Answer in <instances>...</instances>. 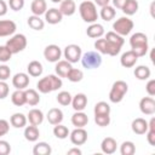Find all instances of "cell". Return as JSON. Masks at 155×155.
<instances>
[{
  "label": "cell",
  "mask_w": 155,
  "mask_h": 155,
  "mask_svg": "<svg viewBox=\"0 0 155 155\" xmlns=\"http://www.w3.org/2000/svg\"><path fill=\"white\" fill-rule=\"evenodd\" d=\"M62 85H63L62 79L58 75L50 74V75L40 79L36 84V87H38L39 92H41V93H50L52 91H56V90L61 88Z\"/></svg>",
  "instance_id": "obj_1"
},
{
  "label": "cell",
  "mask_w": 155,
  "mask_h": 155,
  "mask_svg": "<svg viewBox=\"0 0 155 155\" xmlns=\"http://www.w3.org/2000/svg\"><path fill=\"white\" fill-rule=\"evenodd\" d=\"M131 50L138 56L143 57L148 52V38L144 33H136L130 39Z\"/></svg>",
  "instance_id": "obj_2"
},
{
  "label": "cell",
  "mask_w": 155,
  "mask_h": 155,
  "mask_svg": "<svg viewBox=\"0 0 155 155\" xmlns=\"http://www.w3.org/2000/svg\"><path fill=\"white\" fill-rule=\"evenodd\" d=\"M79 12L84 22L86 23H94L98 19V12L96 4L90 0H84L79 6Z\"/></svg>",
  "instance_id": "obj_3"
},
{
  "label": "cell",
  "mask_w": 155,
  "mask_h": 155,
  "mask_svg": "<svg viewBox=\"0 0 155 155\" xmlns=\"http://www.w3.org/2000/svg\"><path fill=\"white\" fill-rule=\"evenodd\" d=\"M127 91H128V85L125 81H122V80L115 81L113 84V86H111L110 92H109V99H110V102H113V103H120L124 99V97L127 93Z\"/></svg>",
  "instance_id": "obj_4"
},
{
  "label": "cell",
  "mask_w": 155,
  "mask_h": 155,
  "mask_svg": "<svg viewBox=\"0 0 155 155\" xmlns=\"http://www.w3.org/2000/svg\"><path fill=\"white\" fill-rule=\"evenodd\" d=\"M81 63L86 69H97L102 64L101 53L97 51H87L81 56Z\"/></svg>",
  "instance_id": "obj_5"
},
{
  "label": "cell",
  "mask_w": 155,
  "mask_h": 155,
  "mask_svg": "<svg viewBox=\"0 0 155 155\" xmlns=\"http://www.w3.org/2000/svg\"><path fill=\"white\" fill-rule=\"evenodd\" d=\"M6 46L12 52V54L19 53L27 47V38L23 34H15L11 39L7 40Z\"/></svg>",
  "instance_id": "obj_6"
},
{
  "label": "cell",
  "mask_w": 155,
  "mask_h": 155,
  "mask_svg": "<svg viewBox=\"0 0 155 155\" xmlns=\"http://www.w3.org/2000/svg\"><path fill=\"white\" fill-rule=\"evenodd\" d=\"M133 21L130 19L128 17H120L119 19H116L113 24V29L116 34L125 36L128 35L131 33V30L133 29Z\"/></svg>",
  "instance_id": "obj_7"
},
{
  "label": "cell",
  "mask_w": 155,
  "mask_h": 155,
  "mask_svg": "<svg viewBox=\"0 0 155 155\" xmlns=\"http://www.w3.org/2000/svg\"><path fill=\"white\" fill-rule=\"evenodd\" d=\"M64 58L65 61H68L69 63H76L80 61L81 56H82V52H81V47L79 45H75V44H70L68 45L65 48H64Z\"/></svg>",
  "instance_id": "obj_8"
},
{
  "label": "cell",
  "mask_w": 155,
  "mask_h": 155,
  "mask_svg": "<svg viewBox=\"0 0 155 155\" xmlns=\"http://www.w3.org/2000/svg\"><path fill=\"white\" fill-rule=\"evenodd\" d=\"M61 56H62V50L59 48L58 45H48L45 47L44 50V57L47 62H51V63H56L61 59Z\"/></svg>",
  "instance_id": "obj_9"
},
{
  "label": "cell",
  "mask_w": 155,
  "mask_h": 155,
  "mask_svg": "<svg viewBox=\"0 0 155 155\" xmlns=\"http://www.w3.org/2000/svg\"><path fill=\"white\" fill-rule=\"evenodd\" d=\"M69 134H70L69 136L70 137V142L74 145H82L87 140V132H86V130H84V127H76Z\"/></svg>",
  "instance_id": "obj_10"
},
{
  "label": "cell",
  "mask_w": 155,
  "mask_h": 155,
  "mask_svg": "<svg viewBox=\"0 0 155 155\" xmlns=\"http://www.w3.org/2000/svg\"><path fill=\"white\" fill-rule=\"evenodd\" d=\"M17 27L16 23L11 19H1L0 21V38H5V36H10L12 34H15Z\"/></svg>",
  "instance_id": "obj_11"
},
{
  "label": "cell",
  "mask_w": 155,
  "mask_h": 155,
  "mask_svg": "<svg viewBox=\"0 0 155 155\" xmlns=\"http://www.w3.org/2000/svg\"><path fill=\"white\" fill-rule=\"evenodd\" d=\"M12 85L16 90H25L29 85V75L25 73H17L12 78Z\"/></svg>",
  "instance_id": "obj_12"
},
{
  "label": "cell",
  "mask_w": 155,
  "mask_h": 155,
  "mask_svg": "<svg viewBox=\"0 0 155 155\" xmlns=\"http://www.w3.org/2000/svg\"><path fill=\"white\" fill-rule=\"evenodd\" d=\"M139 109L145 115H153L155 113V101L153 97H144L139 102Z\"/></svg>",
  "instance_id": "obj_13"
},
{
  "label": "cell",
  "mask_w": 155,
  "mask_h": 155,
  "mask_svg": "<svg viewBox=\"0 0 155 155\" xmlns=\"http://www.w3.org/2000/svg\"><path fill=\"white\" fill-rule=\"evenodd\" d=\"M138 58L139 57L132 50H130V51H126L125 53H122V56L120 58V63L124 68H132L137 63Z\"/></svg>",
  "instance_id": "obj_14"
},
{
  "label": "cell",
  "mask_w": 155,
  "mask_h": 155,
  "mask_svg": "<svg viewBox=\"0 0 155 155\" xmlns=\"http://www.w3.org/2000/svg\"><path fill=\"white\" fill-rule=\"evenodd\" d=\"M73 109L75 111H82L86 105H87V97L85 93H76L73 98H71V103Z\"/></svg>",
  "instance_id": "obj_15"
},
{
  "label": "cell",
  "mask_w": 155,
  "mask_h": 155,
  "mask_svg": "<svg viewBox=\"0 0 155 155\" xmlns=\"http://www.w3.org/2000/svg\"><path fill=\"white\" fill-rule=\"evenodd\" d=\"M62 18H63V15L61 13V11L58 8L52 7V8L46 10V12H45V21L48 24H57L62 21Z\"/></svg>",
  "instance_id": "obj_16"
},
{
  "label": "cell",
  "mask_w": 155,
  "mask_h": 155,
  "mask_svg": "<svg viewBox=\"0 0 155 155\" xmlns=\"http://www.w3.org/2000/svg\"><path fill=\"white\" fill-rule=\"evenodd\" d=\"M131 127L136 134H145V132L148 131V121L143 117H137L132 121Z\"/></svg>",
  "instance_id": "obj_17"
},
{
  "label": "cell",
  "mask_w": 155,
  "mask_h": 155,
  "mask_svg": "<svg viewBox=\"0 0 155 155\" xmlns=\"http://www.w3.org/2000/svg\"><path fill=\"white\" fill-rule=\"evenodd\" d=\"M46 117H47V121L51 125H58L63 121V111L58 108H51L47 111Z\"/></svg>",
  "instance_id": "obj_18"
},
{
  "label": "cell",
  "mask_w": 155,
  "mask_h": 155,
  "mask_svg": "<svg viewBox=\"0 0 155 155\" xmlns=\"http://www.w3.org/2000/svg\"><path fill=\"white\" fill-rule=\"evenodd\" d=\"M116 140L113 137H105L101 143V149L104 154H114L116 151Z\"/></svg>",
  "instance_id": "obj_19"
},
{
  "label": "cell",
  "mask_w": 155,
  "mask_h": 155,
  "mask_svg": "<svg viewBox=\"0 0 155 155\" xmlns=\"http://www.w3.org/2000/svg\"><path fill=\"white\" fill-rule=\"evenodd\" d=\"M59 11L63 16H71L75 13L76 11V5L74 2V0H62L59 2Z\"/></svg>",
  "instance_id": "obj_20"
},
{
  "label": "cell",
  "mask_w": 155,
  "mask_h": 155,
  "mask_svg": "<svg viewBox=\"0 0 155 155\" xmlns=\"http://www.w3.org/2000/svg\"><path fill=\"white\" fill-rule=\"evenodd\" d=\"M86 34H87V36H90L92 39H99L104 34V27L97 22L91 23V25L86 30Z\"/></svg>",
  "instance_id": "obj_21"
},
{
  "label": "cell",
  "mask_w": 155,
  "mask_h": 155,
  "mask_svg": "<svg viewBox=\"0 0 155 155\" xmlns=\"http://www.w3.org/2000/svg\"><path fill=\"white\" fill-rule=\"evenodd\" d=\"M71 68H73L71 63H69L68 61H58V62H56L54 71L59 78H67V75Z\"/></svg>",
  "instance_id": "obj_22"
},
{
  "label": "cell",
  "mask_w": 155,
  "mask_h": 155,
  "mask_svg": "<svg viewBox=\"0 0 155 155\" xmlns=\"http://www.w3.org/2000/svg\"><path fill=\"white\" fill-rule=\"evenodd\" d=\"M27 120H29L30 125L39 126L44 121V114L39 109H31V110H29V113L27 115Z\"/></svg>",
  "instance_id": "obj_23"
},
{
  "label": "cell",
  "mask_w": 155,
  "mask_h": 155,
  "mask_svg": "<svg viewBox=\"0 0 155 155\" xmlns=\"http://www.w3.org/2000/svg\"><path fill=\"white\" fill-rule=\"evenodd\" d=\"M88 122V116L84 111H75L71 116V124L75 127H85Z\"/></svg>",
  "instance_id": "obj_24"
},
{
  "label": "cell",
  "mask_w": 155,
  "mask_h": 155,
  "mask_svg": "<svg viewBox=\"0 0 155 155\" xmlns=\"http://www.w3.org/2000/svg\"><path fill=\"white\" fill-rule=\"evenodd\" d=\"M46 10H47V4L45 0H33L30 5V11L33 12V15L35 16L45 15Z\"/></svg>",
  "instance_id": "obj_25"
},
{
  "label": "cell",
  "mask_w": 155,
  "mask_h": 155,
  "mask_svg": "<svg viewBox=\"0 0 155 155\" xmlns=\"http://www.w3.org/2000/svg\"><path fill=\"white\" fill-rule=\"evenodd\" d=\"M10 124L15 128H22L27 125V116L22 113H15L10 117Z\"/></svg>",
  "instance_id": "obj_26"
},
{
  "label": "cell",
  "mask_w": 155,
  "mask_h": 155,
  "mask_svg": "<svg viewBox=\"0 0 155 155\" xmlns=\"http://www.w3.org/2000/svg\"><path fill=\"white\" fill-rule=\"evenodd\" d=\"M39 136H40V132H39L38 126L30 125V126H27L24 128V138L28 142H35V140H38Z\"/></svg>",
  "instance_id": "obj_27"
},
{
  "label": "cell",
  "mask_w": 155,
  "mask_h": 155,
  "mask_svg": "<svg viewBox=\"0 0 155 155\" xmlns=\"http://www.w3.org/2000/svg\"><path fill=\"white\" fill-rule=\"evenodd\" d=\"M24 92H25V104H29V105H33V107L39 104L40 96L34 88L24 90Z\"/></svg>",
  "instance_id": "obj_28"
},
{
  "label": "cell",
  "mask_w": 155,
  "mask_h": 155,
  "mask_svg": "<svg viewBox=\"0 0 155 155\" xmlns=\"http://www.w3.org/2000/svg\"><path fill=\"white\" fill-rule=\"evenodd\" d=\"M27 70H28V74H29L30 76L36 78V76H40V75L42 74L44 68H42V64H41L39 61H31V62L28 64Z\"/></svg>",
  "instance_id": "obj_29"
},
{
  "label": "cell",
  "mask_w": 155,
  "mask_h": 155,
  "mask_svg": "<svg viewBox=\"0 0 155 155\" xmlns=\"http://www.w3.org/2000/svg\"><path fill=\"white\" fill-rule=\"evenodd\" d=\"M52 151L51 147L46 142H39L34 145L33 148V154L34 155H50Z\"/></svg>",
  "instance_id": "obj_30"
},
{
  "label": "cell",
  "mask_w": 155,
  "mask_h": 155,
  "mask_svg": "<svg viewBox=\"0 0 155 155\" xmlns=\"http://www.w3.org/2000/svg\"><path fill=\"white\" fill-rule=\"evenodd\" d=\"M27 22H28V25L34 30H42L45 27V22L44 19L40 18V16H35V15L29 16Z\"/></svg>",
  "instance_id": "obj_31"
},
{
  "label": "cell",
  "mask_w": 155,
  "mask_h": 155,
  "mask_svg": "<svg viewBox=\"0 0 155 155\" xmlns=\"http://www.w3.org/2000/svg\"><path fill=\"white\" fill-rule=\"evenodd\" d=\"M11 102L16 107H22L25 104V92L24 90H16L11 94Z\"/></svg>",
  "instance_id": "obj_32"
},
{
  "label": "cell",
  "mask_w": 155,
  "mask_h": 155,
  "mask_svg": "<svg viewBox=\"0 0 155 155\" xmlns=\"http://www.w3.org/2000/svg\"><path fill=\"white\" fill-rule=\"evenodd\" d=\"M138 7H139V5H138L137 0H127L121 10L126 16H132L138 11Z\"/></svg>",
  "instance_id": "obj_33"
},
{
  "label": "cell",
  "mask_w": 155,
  "mask_h": 155,
  "mask_svg": "<svg viewBox=\"0 0 155 155\" xmlns=\"http://www.w3.org/2000/svg\"><path fill=\"white\" fill-rule=\"evenodd\" d=\"M115 15H116V11H115V8H114L113 6H110V5L103 6L102 10H101V13H99V16L102 17V19L105 21V22H109V21L114 19Z\"/></svg>",
  "instance_id": "obj_34"
},
{
  "label": "cell",
  "mask_w": 155,
  "mask_h": 155,
  "mask_svg": "<svg viewBox=\"0 0 155 155\" xmlns=\"http://www.w3.org/2000/svg\"><path fill=\"white\" fill-rule=\"evenodd\" d=\"M150 74H151V71L147 65H138L134 69V76L138 80H147L150 78Z\"/></svg>",
  "instance_id": "obj_35"
},
{
  "label": "cell",
  "mask_w": 155,
  "mask_h": 155,
  "mask_svg": "<svg viewBox=\"0 0 155 155\" xmlns=\"http://www.w3.org/2000/svg\"><path fill=\"white\" fill-rule=\"evenodd\" d=\"M69 130H68V127L67 126H64V125H61V124H58V125H54V127H53V134L58 138V139H65L68 136H69Z\"/></svg>",
  "instance_id": "obj_36"
},
{
  "label": "cell",
  "mask_w": 155,
  "mask_h": 155,
  "mask_svg": "<svg viewBox=\"0 0 155 155\" xmlns=\"http://www.w3.org/2000/svg\"><path fill=\"white\" fill-rule=\"evenodd\" d=\"M136 151V145L131 140H126L121 144L120 147V153L121 155H133Z\"/></svg>",
  "instance_id": "obj_37"
},
{
  "label": "cell",
  "mask_w": 155,
  "mask_h": 155,
  "mask_svg": "<svg viewBox=\"0 0 155 155\" xmlns=\"http://www.w3.org/2000/svg\"><path fill=\"white\" fill-rule=\"evenodd\" d=\"M105 39H107L108 41H110V42H113V44L120 46V47H122V45H124V42H125V39H124L121 35L116 34L115 31H108L107 35H105Z\"/></svg>",
  "instance_id": "obj_38"
},
{
  "label": "cell",
  "mask_w": 155,
  "mask_h": 155,
  "mask_svg": "<svg viewBox=\"0 0 155 155\" xmlns=\"http://www.w3.org/2000/svg\"><path fill=\"white\" fill-rule=\"evenodd\" d=\"M82 78H84V73L80 69H76V68H71L70 71L67 75V79L71 82H79V81L82 80Z\"/></svg>",
  "instance_id": "obj_39"
},
{
  "label": "cell",
  "mask_w": 155,
  "mask_h": 155,
  "mask_svg": "<svg viewBox=\"0 0 155 155\" xmlns=\"http://www.w3.org/2000/svg\"><path fill=\"white\" fill-rule=\"evenodd\" d=\"M71 94L68 92V91H62V92H59L58 94H57V102L61 104V105H69L70 103H71Z\"/></svg>",
  "instance_id": "obj_40"
},
{
  "label": "cell",
  "mask_w": 155,
  "mask_h": 155,
  "mask_svg": "<svg viewBox=\"0 0 155 155\" xmlns=\"http://www.w3.org/2000/svg\"><path fill=\"white\" fill-rule=\"evenodd\" d=\"M93 111H94V115H98V114H108V115H110V105L107 102H98L94 105Z\"/></svg>",
  "instance_id": "obj_41"
},
{
  "label": "cell",
  "mask_w": 155,
  "mask_h": 155,
  "mask_svg": "<svg viewBox=\"0 0 155 155\" xmlns=\"http://www.w3.org/2000/svg\"><path fill=\"white\" fill-rule=\"evenodd\" d=\"M94 122L101 126V127H105L110 124V116L108 114H98L94 115Z\"/></svg>",
  "instance_id": "obj_42"
},
{
  "label": "cell",
  "mask_w": 155,
  "mask_h": 155,
  "mask_svg": "<svg viewBox=\"0 0 155 155\" xmlns=\"http://www.w3.org/2000/svg\"><path fill=\"white\" fill-rule=\"evenodd\" d=\"M11 57H12V52L7 48V46L6 45L0 46V62L6 63L11 59Z\"/></svg>",
  "instance_id": "obj_43"
},
{
  "label": "cell",
  "mask_w": 155,
  "mask_h": 155,
  "mask_svg": "<svg viewBox=\"0 0 155 155\" xmlns=\"http://www.w3.org/2000/svg\"><path fill=\"white\" fill-rule=\"evenodd\" d=\"M94 48L97 52L102 53V54H105L107 53V41L105 39H97L94 41Z\"/></svg>",
  "instance_id": "obj_44"
},
{
  "label": "cell",
  "mask_w": 155,
  "mask_h": 155,
  "mask_svg": "<svg viewBox=\"0 0 155 155\" xmlns=\"http://www.w3.org/2000/svg\"><path fill=\"white\" fill-rule=\"evenodd\" d=\"M10 75H11L10 67H7L6 64L0 65V81H6L7 79H10Z\"/></svg>",
  "instance_id": "obj_45"
},
{
  "label": "cell",
  "mask_w": 155,
  "mask_h": 155,
  "mask_svg": "<svg viewBox=\"0 0 155 155\" xmlns=\"http://www.w3.org/2000/svg\"><path fill=\"white\" fill-rule=\"evenodd\" d=\"M8 6L13 11H19L24 6V0H8Z\"/></svg>",
  "instance_id": "obj_46"
},
{
  "label": "cell",
  "mask_w": 155,
  "mask_h": 155,
  "mask_svg": "<svg viewBox=\"0 0 155 155\" xmlns=\"http://www.w3.org/2000/svg\"><path fill=\"white\" fill-rule=\"evenodd\" d=\"M11 151V145L7 140H0V155H7Z\"/></svg>",
  "instance_id": "obj_47"
},
{
  "label": "cell",
  "mask_w": 155,
  "mask_h": 155,
  "mask_svg": "<svg viewBox=\"0 0 155 155\" xmlns=\"http://www.w3.org/2000/svg\"><path fill=\"white\" fill-rule=\"evenodd\" d=\"M10 131V124L8 121L4 120V119H0V137L7 134Z\"/></svg>",
  "instance_id": "obj_48"
},
{
  "label": "cell",
  "mask_w": 155,
  "mask_h": 155,
  "mask_svg": "<svg viewBox=\"0 0 155 155\" xmlns=\"http://www.w3.org/2000/svg\"><path fill=\"white\" fill-rule=\"evenodd\" d=\"M8 85L5 81H0V99H5L8 96Z\"/></svg>",
  "instance_id": "obj_49"
},
{
  "label": "cell",
  "mask_w": 155,
  "mask_h": 155,
  "mask_svg": "<svg viewBox=\"0 0 155 155\" xmlns=\"http://www.w3.org/2000/svg\"><path fill=\"white\" fill-rule=\"evenodd\" d=\"M145 90H147V92H148V94H149L150 97L155 96V80H154V79H151V80H149V81L147 82Z\"/></svg>",
  "instance_id": "obj_50"
},
{
  "label": "cell",
  "mask_w": 155,
  "mask_h": 155,
  "mask_svg": "<svg viewBox=\"0 0 155 155\" xmlns=\"http://www.w3.org/2000/svg\"><path fill=\"white\" fill-rule=\"evenodd\" d=\"M145 133H147V140H148V143H149L150 145L155 147V131L148 130Z\"/></svg>",
  "instance_id": "obj_51"
},
{
  "label": "cell",
  "mask_w": 155,
  "mask_h": 155,
  "mask_svg": "<svg viewBox=\"0 0 155 155\" xmlns=\"http://www.w3.org/2000/svg\"><path fill=\"white\" fill-rule=\"evenodd\" d=\"M7 13V4L4 0H0V16H5Z\"/></svg>",
  "instance_id": "obj_52"
},
{
  "label": "cell",
  "mask_w": 155,
  "mask_h": 155,
  "mask_svg": "<svg viewBox=\"0 0 155 155\" xmlns=\"http://www.w3.org/2000/svg\"><path fill=\"white\" fill-rule=\"evenodd\" d=\"M113 1V5H114V7H116V8H122V6L125 5V2L127 1V0H111Z\"/></svg>",
  "instance_id": "obj_53"
},
{
  "label": "cell",
  "mask_w": 155,
  "mask_h": 155,
  "mask_svg": "<svg viewBox=\"0 0 155 155\" xmlns=\"http://www.w3.org/2000/svg\"><path fill=\"white\" fill-rule=\"evenodd\" d=\"M67 154L68 155H81V150L79 148H71L70 150H68Z\"/></svg>",
  "instance_id": "obj_54"
},
{
  "label": "cell",
  "mask_w": 155,
  "mask_h": 155,
  "mask_svg": "<svg viewBox=\"0 0 155 155\" xmlns=\"http://www.w3.org/2000/svg\"><path fill=\"white\" fill-rule=\"evenodd\" d=\"M109 2H110V0H94V4L101 6V7H103L105 5H109Z\"/></svg>",
  "instance_id": "obj_55"
},
{
  "label": "cell",
  "mask_w": 155,
  "mask_h": 155,
  "mask_svg": "<svg viewBox=\"0 0 155 155\" xmlns=\"http://www.w3.org/2000/svg\"><path fill=\"white\" fill-rule=\"evenodd\" d=\"M150 59H151V62H153V63H155V59H154V48L151 50V53H150Z\"/></svg>",
  "instance_id": "obj_56"
},
{
  "label": "cell",
  "mask_w": 155,
  "mask_h": 155,
  "mask_svg": "<svg viewBox=\"0 0 155 155\" xmlns=\"http://www.w3.org/2000/svg\"><path fill=\"white\" fill-rule=\"evenodd\" d=\"M51 1H52V2H54V4H58V2H61L62 0H51Z\"/></svg>",
  "instance_id": "obj_57"
}]
</instances>
